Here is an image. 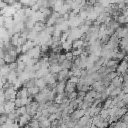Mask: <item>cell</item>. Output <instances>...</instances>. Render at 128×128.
Listing matches in <instances>:
<instances>
[{
  "instance_id": "cell-1",
  "label": "cell",
  "mask_w": 128,
  "mask_h": 128,
  "mask_svg": "<svg viewBox=\"0 0 128 128\" xmlns=\"http://www.w3.org/2000/svg\"><path fill=\"white\" fill-rule=\"evenodd\" d=\"M128 71V60L126 58L119 61V64L116 68V72L118 75H123Z\"/></svg>"
},
{
  "instance_id": "cell-2",
  "label": "cell",
  "mask_w": 128,
  "mask_h": 128,
  "mask_svg": "<svg viewBox=\"0 0 128 128\" xmlns=\"http://www.w3.org/2000/svg\"><path fill=\"white\" fill-rule=\"evenodd\" d=\"M85 111L86 110H84V109H82V108H76V109H74L73 110V112L70 114V117H71V119L73 120V121H78L81 117H83L84 115H85Z\"/></svg>"
},
{
  "instance_id": "cell-3",
  "label": "cell",
  "mask_w": 128,
  "mask_h": 128,
  "mask_svg": "<svg viewBox=\"0 0 128 128\" xmlns=\"http://www.w3.org/2000/svg\"><path fill=\"white\" fill-rule=\"evenodd\" d=\"M31 118H32V116L29 115L28 113H25L23 115H20L19 116V120H18L19 126H27L28 123L31 121Z\"/></svg>"
},
{
  "instance_id": "cell-4",
  "label": "cell",
  "mask_w": 128,
  "mask_h": 128,
  "mask_svg": "<svg viewBox=\"0 0 128 128\" xmlns=\"http://www.w3.org/2000/svg\"><path fill=\"white\" fill-rule=\"evenodd\" d=\"M69 71H70V69H61L57 73V80L58 81H66V79L70 77Z\"/></svg>"
},
{
  "instance_id": "cell-5",
  "label": "cell",
  "mask_w": 128,
  "mask_h": 128,
  "mask_svg": "<svg viewBox=\"0 0 128 128\" xmlns=\"http://www.w3.org/2000/svg\"><path fill=\"white\" fill-rule=\"evenodd\" d=\"M119 64V61L114 59V58H111V59H108L107 62H106V66L107 68H109L110 71H116V68Z\"/></svg>"
},
{
  "instance_id": "cell-6",
  "label": "cell",
  "mask_w": 128,
  "mask_h": 128,
  "mask_svg": "<svg viewBox=\"0 0 128 128\" xmlns=\"http://www.w3.org/2000/svg\"><path fill=\"white\" fill-rule=\"evenodd\" d=\"M65 86H66V81H58V83L56 84L55 92L56 94H61L65 92Z\"/></svg>"
},
{
  "instance_id": "cell-7",
  "label": "cell",
  "mask_w": 128,
  "mask_h": 128,
  "mask_svg": "<svg viewBox=\"0 0 128 128\" xmlns=\"http://www.w3.org/2000/svg\"><path fill=\"white\" fill-rule=\"evenodd\" d=\"M123 81H124L123 76H122V75H117L115 78H113V79L111 80V84L114 85L115 87H122Z\"/></svg>"
},
{
  "instance_id": "cell-8",
  "label": "cell",
  "mask_w": 128,
  "mask_h": 128,
  "mask_svg": "<svg viewBox=\"0 0 128 128\" xmlns=\"http://www.w3.org/2000/svg\"><path fill=\"white\" fill-rule=\"evenodd\" d=\"M77 88V84L76 83H73L71 81H67L66 82V86H65V92L68 93V92H72V91H75Z\"/></svg>"
},
{
  "instance_id": "cell-9",
  "label": "cell",
  "mask_w": 128,
  "mask_h": 128,
  "mask_svg": "<svg viewBox=\"0 0 128 128\" xmlns=\"http://www.w3.org/2000/svg\"><path fill=\"white\" fill-rule=\"evenodd\" d=\"M111 106H113V104H112V97H108V98H106V99L104 100V102H103V104H102V108L108 109V108H110Z\"/></svg>"
},
{
  "instance_id": "cell-10",
  "label": "cell",
  "mask_w": 128,
  "mask_h": 128,
  "mask_svg": "<svg viewBox=\"0 0 128 128\" xmlns=\"http://www.w3.org/2000/svg\"><path fill=\"white\" fill-rule=\"evenodd\" d=\"M121 92H122V87H114L113 90L111 91L109 97H115V96H118Z\"/></svg>"
},
{
  "instance_id": "cell-11",
  "label": "cell",
  "mask_w": 128,
  "mask_h": 128,
  "mask_svg": "<svg viewBox=\"0 0 128 128\" xmlns=\"http://www.w3.org/2000/svg\"><path fill=\"white\" fill-rule=\"evenodd\" d=\"M97 1H98V2H99V3H100L104 8H105V7H107L109 4H111V3H110V0H97Z\"/></svg>"
},
{
  "instance_id": "cell-12",
  "label": "cell",
  "mask_w": 128,
  "mask_h": 128,
  "mask_svg": "<svg viewBox=\"0 0 128 128\" xmlns=\"http://www.w3.org/2000/svg\"><path fill=\"white\" fill-rule=\"evenodd\" d=\"M65 59H66V55H65V53H64V54H59V56H58V62H59V63L63 62Z\"/></svg>"
},
{
  "instance_id": "cell-13",
  "label": "cell",
  "mask_w": 128,
  "mask_h": 128,
  "mask_svg": "<svg viewBox=\"0 0 128 128\" xmlns=\"http://www.w3.org/2000/svg\"><path fill=\"white\" fill-rule=\"evenodd\" d=\"M96 2H97V0H86V3L91 4V5H94Z\"/></svg>"
},
{
  "instance_id": "cell-14",
  "label": "cell",
  "mask_w": 128,
  "mask_h": 128,
  "mask_svg": "<svg viewBox=\"0 0 128 128\" xmlns=\"http://www.w3.org/2000/svg\"><path fill=\"white\" fill-rule=\"evenodd\" d=\"M122 13H123V14H126V15H128V7H126V9H125V10H124Z\"/></svg>"
}]
</instances>
